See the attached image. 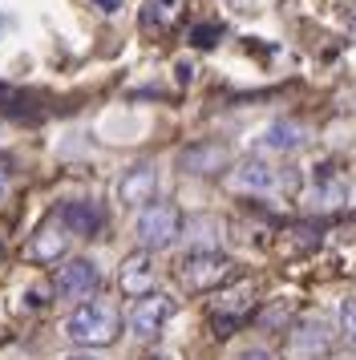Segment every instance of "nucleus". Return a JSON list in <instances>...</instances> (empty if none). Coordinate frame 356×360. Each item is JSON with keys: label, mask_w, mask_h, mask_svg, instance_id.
Wrapping results in <instances>:
<instances>
[{"label": "nucleus", "mask_w": 356, "mask_h": 360, "mask_svg": "<svg viewBox=\"0 0 356 360\" xmlns=\"http://www.w3.org/2000/svg\"><path fill=\"white\" fill-rule=\"evenodd\" d=\"M49 295H53V283H37V288H29V308H37V304H41V308L53 304Z\"/></svg>", "instance_id": "a211bd4d"}, {"label": "nucleus", "mask_w": 356, "mask_h": 360, "mask_svg": "<svg viewBox=\"0 0 356 360\" xmlns=\"http://www.w3.org/2000/svg\"><path fill=\"white\" fill-rule=\"evenodd\" d=\"M178 276L191 292H215L231 279V259L219 255V251H191L178 267Z\"/></svg>", "instance_id": "7ed1b4c3"}, {"label": "nucleus", "mask_w": 356, "mask_h": 360, "mask_svg": "<svg viewBox=\"0 0 356 360\" xmlns=\"http://www.w3.org/2000/svg\"><path fill=\"white\" fill-rule=\"evenodd\" d=\"M231 186H235L239 195H263L267 198V195L279 191V170H272L263 158H247V162H239L231 170Z\"/></svg>", "instance_id": "1a4fd4ad"}, {"label": "nucleus", "mask_w": 356, "mask_h": 360, "mask_svg": "<svg viewBox=\"0 0 356 360\" xmlns=\"http://www.w3.org/2000/svg\"><path fill=\"white\" fill-rule=\"evenodd\" d=\"M65 227L57 223V219H49L45 227H37V235L29 239V247H25V255H29L32 263H53L65 255Z\"/></svg>", "instance_id": "ddd939ff"}, {"label": "nucleus", "mask_w": 356, "mask_h": 360, "mask_svg": "<svg viewBox=\"0 0 356 360\" xmlns=\"http://www.w3.org/2000/svg\"><path fill=\"white\" fill-rule=\"evenodd\" d=\"M316 198H320V207H340L348 198V182L336 174V166H320L316 170Z\"/></svg>", "instance_id": "2eb2a0df"}, {"label": "nucleus", "mask_w": 356, "mask_h": 360, "mask_svg": "<svg viewBox=\"0 0 356 360\" xmlns=\"http://www.w3.org/2000/svg\"><path fill=\"white\" fill-rule=\"evenodd\" d=\"M340 332H344L348 344H356V300H344L340 304Z\"/></svg>", "instance_id": "f3484780"}, {"label": "nucleus", "mask_w": 356, "mask_h": 360, "mask_svg": "<svg viewBox=\"0 0 356 360\" xmlns=\"http://www.w3.org/2000/svg\"><path fill=\"white\" fill-rule=\"evenodd\" d=\"M239 360H275L272 352H263V348H251V352H243Z\"/></svg>", "instance_id": "412c9836"}, {"label": "nucleus", "mask_w": 356, "mask_h": 360, "mask_svg": "<svg viewBox=\"0 0 356 360\" xmlns=\"http://www.w3.org/2000/svg\"><path fill=\"white\" fill-rule=\"evenodd\" d=\"M332 328L324 324V320H300V324L291 328V340H288V352L291 360H324L332 352Z\"/></svg>", "instance_id": "423d86ee"}, {"label": "nucleus", "mask_w": 356, "mask_h": 360, "mask_svg": "<svg viewBox=\"0 0 356 360\" xmlns=\"http://www.w3.org/2000/svg\"><path fill=\"white\" fill-rule=\"evenodd\" d=\"M348 33H352V41H356V17H352V29H348Z\"/></svg>", "instance_id": "b1692460"}, {"label": "nucleus", "mask_w": 356, "mask_h": 360, "mask_svg": "<svg viewBox=\"0 0 356 360\" xmlns=\"http://www.w3.org/2000/svg\"><path fill=\"white\" fill-rule=\"evenodd\" d=\"M65 336L81 348H106V344L117 340V311L106 300H89V304H77L65 320Z\"/></svg>", "instance_id": "f257e3e1"}, {"label": "nucleus", "mask_w": 356, "mask_h": 360, "mask_svg": "<svg viewBox=\"0 0 356 360\" xmlns=\"http://www.w3.org/2000/svg\"><path fill=\"white\" fill-rule=\"evenodd\" d=\"M170 316H174V300H170V295L150 292V295H138V300L129 304L126 328L138 336V340H154L162 328H166V320H170Z\"/></svg>", "instance_id": "20e7f679"}, {"label": "nucleus", "mask_w": 356, "mask_h": 360, "mask_svg": "<svg viewBox=\"0 0 356 360\" xmlns=\"http://www.w3.org/2000/svg\"><path fill=\"white\" fill-rule=\"evenodd\" d=\"M138 243L146 251H158V247H170L182 235V214H178L174 202H146L138 211Z\"/></svg>", "instance_id": "f03ea898"}, {"label": "nucleus", "mask_w": 356, "mask_h": 360, "mask_svg": "<svg viewBox=\"0 0 356 360\" xmlns=\"http://www.w3.org/2000/svg\"><path fill=\"white\" fill-rule=\"evenodd\" d=\"M61 360H101V356H94V352L85 348V352H69V356H61Z\"/></svg>", "instance_id": "4be33fe9"}, {"label": "nucleus", "mask_w": 356, "mask_h": 360, "mask_svg": "<svg viewBox=\"0 0 356 360\" xmlns=\"http://www.w3.org/2000/svg\"><path fill=\"white\" fill-rule=\"evenodd\" d=\"M8 186H13V162H4V158H0V202L8 198Z\"/></svg>", "instance_id": "6ab92c4d"}, {"label": "nucleus", "mask_w": 356, "mask_h": 360, "mask_svg": "<svg viewBox=\"0 0 356 360\" xmlns=\"http://www.w3.org/2000/svg\"><path fill=\"white\" fill-rule=\"evenodd\" d=\"M97 276L94 259H65L57 271H53V295L57 300H89L97 292Z\"/></svg>", "instance_id": "39448f33"}, {"label": "nucleus", "mask_w": 356, "mask_h": 360, "mask_svg": "<svg viewBox=\"0 0 356 360\" xmlns=\"http://www.w3.org/2000/svg\"><path fill=\"white\" fill-rule=\"evenodd\" d=\"M0 259H4V243H0Z\"/></svg>", "instance_id": "393cba45"}, {"label": "nucleus", "mask_w": 356, "mask_h": 360, "mask_svg": "<svg viewBox=\"0 0 356 360\" xmlns=\"http://www.w3.org/2000/svg\"><path fill=\"white\" fill-rule=\"evenodd\" d=\"M117 288L126 295H150L154 288V259H150V251H134L122 267H117Z\"/></svg>", "instance_id": "f8f14e48"}, {"label": "nucleus", "mask_w": 356, "mask_h": 360, "mask_svg": "<svg viewBox=\"0 0 356 360\" xmlns=\"http://www.w3.org/2000/svg\"><path fill=\"white\" fill-rule=\"evenodd\" d=\"M150 360H174V356H166V352H158V356H150Z\"/></svg>", "instance_id": "5701e85b"}, {"label": "nucleus", "mask_w": 356, "mask_h": 360, "mask_svg": "<svg viewBox=\"0 0 356 360\" xmlns=\"http://www.w3.org/2000/svg\"><path fill=\"white\" fill-rule=\"evenodd\" d=\"M259 146L275 150V154H291V150L304 146V126H295V122H272L267 130L259 134Z\"/></svg>", "instance_id": "4468645a"}, {"label": "nucleus", "mask_w": 356, "mask_h": 360, "mask_svg": "<svg viewBox=\"0 0 356 360\" xmlns=\"http://www.w3.org/2000/svg\"><path fill=\"white\" fill-rule=\"evenodd\" d=\"M227 162H231V150H227L223 142H194V146H186L178 154V166H182L186 174H203V179L227 170Z\"/></svg>", "instance_id": "9b49d317"}, {"label": "nucleus", "mask_w": 356, "mask_h": 360, "mask_svg": "<svg viewBox=\"0 0 356 360\" xmlns=\"http://www.w3.org/2000/svg\"><path fill=\"white\" fill-rule=\"evenodd\" d=\"M57 223L65 227V235H77V239H94L97 231L106 227V211L89 202V198H77V202H61L57 214H53Z\"/></svg>", "instance_id": "0eeeda50"}, {"label": "nucleus", "mask_w": 356, "mask_h": 360, "mask_svg": "<svg viewBox=\"0 0 356 360\" xmlns=\"http://www.w3.org/2000/svg\"><path fill=\"white\" fill-rule=\"evenodd\" d=\"M251 304H255V288H251V283H239L235 292H227L223 300L215 304V316H210L215 332H219V336H231V332H235V328L247 320Z\"/></svg>", "instance_id": "6e6552de"}, {"label": "nucleus", "mask_w": 356, "mask_h": 360, "mask_svg": "<svg viewBox=\"0 0 356 360\" xmlns=\"http://www.w3.org/2000/svg\"><path fill=\"white\" fill-rule=\"evenodd\" d=\"M219 37H223V25H194L191 45L194 49H210V45H219Z\"/></svg>", "instance_id": "dca6fc26"}, {"label": "nucleus", "mask_w": 356, "mask_h": 360, "mask_svg": "<svg viewBox=\"0 0 356 360\" xmlns=\"http://www.w3.org/2000/svg\"><path fill=\"white\" fill-rule=\"evenodd\" d=\"M122 4L126 0H94V8H101V13H122Z\"/></svg>", "instance_id": "aec40b11"}, {"label": "nucleus", "mask_w": 356, "mask_h": 360, "mask_svg": "<svg viewBox=\"0 0 356 360\" xmlns=\"http://www.w3.org/2000/svg\"><path fill=\"white\" fill-rule=\"evenodd\" d=\"M154 195H158V170L150 162L129 166L126 174L117 179V198L126 207H146V202H154Z\"/></svg>", "instance_id": "9d476101"}]
</instances>
